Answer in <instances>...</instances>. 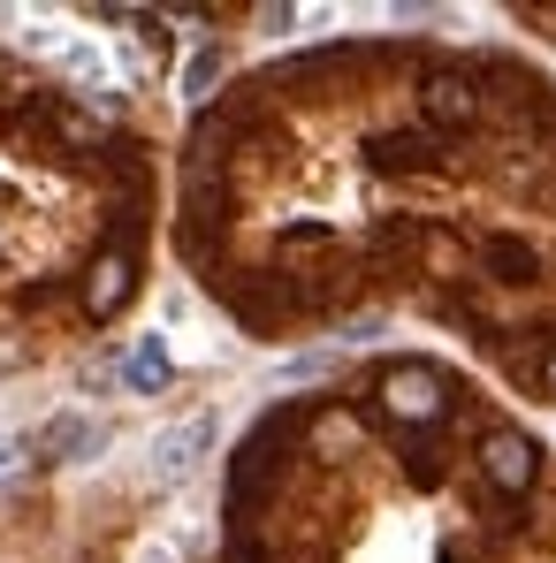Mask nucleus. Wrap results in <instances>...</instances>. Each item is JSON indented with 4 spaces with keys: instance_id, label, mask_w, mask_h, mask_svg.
<instances>
[{
    "instance_id": "1",
    "label": "nucleus",
    "mask_w": 556,
    "mask_h": 563,
    "mask_svg": "<svg viewBox=\"0 0 556 563\" xmlns=\"http://www.w3.org/2000/svg\"><path fill=\"white\" fill-rule=\"evenodd\" d=\"M381 404H389V419H404V427H427V419H443V404H450V380L435 374V366H389V380H381Z\"/></svg>"
},
{
    "instance_id": "2",
    "label": "nucleus",
    "mask_w": 556,
    "mask_h": 563,
    "mask_svg": "<svg viewBox=\"0 0 556 563\" xmlns=\"http://www.w3.org/2000/svg\"><path fill=\"white\" fill-rule=\"evenodd\" d=\"M130 289H138V260H130L122 244H107L92 260V275H85V312H92V320H115Z\"/></svg>"
},
{
    "instance_id": "3",
    "label": "nucleus",
    "mask_w": 556,
    "mask_h": 563,
    "mask_svg": "<svg viewBox=\"0 0 556 563\" xmlns=\"http://www.w3.org/2000/svg\"><path fill=\"white\" fill-rule=\"evenodd\" d=\"M480 465H488V479H495L503 495H526V487H534V442L503 427V434L480 442Z\"/></svg>"
},
{
    "instance_id": "4",
    "label": "nucleus",
    "mask_w": 556,
    "mask_h": 563,
    "mask_svg": "<svg viewBox=\"0 0 556 563\" xmlns=\"http://www.w3.org/2000/svg\"><path fill=\"white\" fill-rule=\"evenodd\" d=\"M419 99H427L435 137H443V130H472V122H480V92H472V77H427V85H419Z\"/></svg>"
},
{
    "instance_id": "5",
    "label": "nucleus",
    "mask_w": 556,
    "mask_h": 563,
    "mask_svg": "<svg viewBox=\"0 0 556 563\" xmlns=\"http://www.w3.org/2000/svg\"><path fill=\"white\" fill-rule=\"evenodd\" d=\"M443 161V137L435 130H396V137H373V168L381 176H419Z\"/></svg>"
},
{
    "instance_id": "6",
    "label": "nucleus",
    "mask_w": 556,
    "mask_h": 563,
    "mask_svg": "<svg viewBox=\"0 0 556 563\" xmlns=\"http://www.w3.org/2000/svg\"><path fill=\"white\" fill-rule=\"evenodd\" d=\"M214 442V419H184V427H168L161 442H153V479H184L198 465V450Z\"/></svg>"
},
{
    "instance_id": "7",
    "label": "nucleus",
    "mask_w": 556,
    "mask_h": 563,
    "mask_svg": "<svg viewBox=\"0 0 556 563\" xmlns=\"http://www.w3.org/2000/svg\"><path fill=\"white\" fill-rule=\"evenodd\" d=\"M122 380L138 388V396H153V388H168V351H161V335H145L130 358H122Z\"/></svg>"
},
{
    "instance_id": "8",
    "label": "nucleus",
    "mask_w": 556,
    "mask_h": 563,
    "mask_svg": "<svg viewBox=\"0 0 556 563\" xmlns=\"http://www.w3.org/2000/svg\"><path fill=\"white\" fill-rule=\"evenodd\" d=\"M92 442H99L92 419H54V427L39 434V450H46V457H69V450H92Z\"/></svg>"
},
{
    "instance_id": "9",
    "label": "nucleus",
    "mask_w": 556,
    "mask_h": 563,
    "mask_svg": "<svg viewBox=\"0 0 556 563\" xmlns=\"http://www.w3.org/2000/svg\"><path fill=\"white\" fill-rule=\"evenodd\" d=\"M488 267H495V282H534V252L511 236H488Z\"/></svg>"
},
{
    "instance_id": "10",
    "label": "nucleus",
    "mask_w": 556,
    "mask_h": 563,
    "mask_svg": "<svg viewBox=\"0 0 556 563\" xmlns=\"http://www.w3.org/2000/svg\"><path fill=\"white\" fill-rule=\"evenodd\" d=\"M214 77H221V62H214V54H198V62H190V99H206Z\"/></svg>"
},
{
    "instance_id": "11",
    "label": "nucleus",
    "mask_w": 556,
    "mask_h": 563,
    "mask_svg": "<svg viewBox=\"0 0 556 563\" xmlns=\"http://www.w3.org/2000/svg\"><path fill=\"white\" fill-rule=\"evenodd\" d=\"M138 563H176V549H168V541H161V549H145V556Z\"/></svg>"
},
{
    "instance_id": "12",
    "label": "nucleus",
    "mask_w": 556,
    "mask_h": 563,
    "mask_svg": "<svg viewBox=\"0 0 556 563\" xmlns=\"http://www.w3.org/2000/svg\"><path fill=\"white\" fill-rule=\"evenodd\" d=\"M8 465H15V442H8V434H0V472H8Z\"/></svg>"
},
{
    "instance_id": "13",
    "label": "nucleus",
    "mask_w": 556,
    "mask_h": 563,
    "mask_svg": "<svg viewBox=\"0 0 556 563\" xmlns=\"http://www.w3.org/2000/svg\"><path fill=\"white\" fill-rule=\"evenodd\" d=\"M542 380H549V388H556V351H549V366H542Z\"/></svg>"
}]
</instances>
